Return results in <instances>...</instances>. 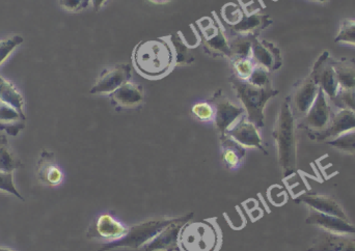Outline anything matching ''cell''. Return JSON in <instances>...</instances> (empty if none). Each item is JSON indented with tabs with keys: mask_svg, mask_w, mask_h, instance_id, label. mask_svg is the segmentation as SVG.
<instances>
[{
	"mask_svg": "<svg viewBox=\"0 0 355 251\" xmlns=\"http://www.w3.org/2000/svg\"><path fill=\"white\" fill-rule=\"evenodd\" d=\"M132 62L135 70L148 79L166 76L175 67V54L168 40L143 41L135 48Z\"/></svg>",
	"mask_w": 355,
	"mask_h": 251,
	"instance_id": "obj_1",
	"label": "cell"
},
{
	"mask_svg": "<svg viewBox=\"0 0 355 251\" xmlns=\"http://www.w3.org/2000/svg\"><path fill=\"white\" fill-rule=\"evenodd\" d=\"M272 135L282 173L284 177H290L297 171V139L295 116L292 112L289 98L283 102L279 108Z\"/></svg>",
	"mask_w": 355,
	"mask_h": 251,
	"instance_id": "obj_2",
	"label": "cell"
},
{
	"mask_svg": "<svg viewBox=\"0 0 355 251\" xmlns=\"http://www.w3.org/2000/svg\"><path fill=\"white\" fill-rule=\"evenodd\" d=\"M229 80L236 96L243 105L248 120L259 129L264 127L265 106L269 100L279 95V89H273V87H257L250 81L238 78L236 75L230 76Z\"/></svg>",
	"mask_w": 355,
	"mask_h": 251,
	"instance_id": "obj_3",
	"label": "cell"
},
{
	"mask_svg": "<svg viewBox=\"0 0 355 251\" xmlns=\"http://www.w3.org/2000/svg\"><path fill=\"white\" fill-rule=\"evenodd\" d=\"M220 242V230L214 220L189 221L180 232V251H217Z\"/></svg>",
	"mask_w": 355,
	"mask_h": 251,
	"instance_id": "obj_4",
	"label": "cell"
},
{
	"mask_svg": "<svg viewBox=\"0 0 355 251\" xmlns=\"http://www.w3.org/2000/svg\"><path fill=\"white\" fill-rule=\"evenodd\" d=\"M177 217H164V218L149 219L144 223H137L129 227L124 237L116 241L105 243L98 251H108L118 248H128V250H139L151 241L162 230L176 220Z\"/></svg>",
	"mask_w": 355,
	"mask_h": 251,
	"instance_id": "obj_5",
	"label": "cell"
},
{
	"mask_svg": "<svg viewBox=\"0 0 355 251\" xmlns=\"http://www.w3.org/2000/svg\"><path fill=\"white\" fill-rule=\"evenodd\" d=\"M320 89H323L327 98L335 101L340 92L339 83L333 66V58L329 51H324L313 66L312 72L309 75Z\"/></svg>",
	"mask_w": 355,
	"mask_h": 251,
	"instance_id": "obj_6",
	"label": "cell"
},
{
	"mask_svg": "<svg viewBox=\"0 0 355 251\" xmlns=\"http://www.w3.org/2000/svg\"><path fill=\"white\" fill-rule=\"evenodd\" d=\"M211 103L215 108V128L220 136L225 135L245 114L243 107L230 101L220 89L214 94Z\"/></svg>",
	"mask_w": 355,
	"mask_h": 251,
	"instance_id": "obj_7",
	"label": "cell"
},
{
	"mask_svg": "<svg viewBox=\"0 0 355 251\" xmlns=\"http://www.w3.org/2000/svg\"><path fill=\"white\" fill-rule=\"evenodd\" d=\"M129 227L110 213L99 215L89 225L87 232L89 239L104 241L105 243L116 241L126 235Z\"/></svg>",
	"mask_w": 355,
	"mask_h": 251,
	"instance_id": "obj_8",
	"label": "cell"
},
{
	"mask_svg": "<svg viewBox=\"0 0 355 251\" xmlns=\"http://www.w3.org/2000/svg\"><path fill=\"white\" fill-rule=\"evenodd\" d=\"M194 213L177 217L151 241L143 246L144 251H180L179 235L182 227L193 218Z\"/></svg>",
	"mask_w": 355,
	"mask_h": 251,
	"instance_id": "obj_9",
	"label": "cell"
},
{
	"mask_svg": "<svg viewBox=\"0 0 355 251\" xmlns=\"http://www.w3.org/2000/svg\"><path fill=\"white\" fill-rule=\"evenodd\" d=\"M198 24L207 49L210 50L212 53L231 58L230 43L218 20L213 21L210 17H205L198 21Z\"/></svg>",
	"mask_w": 355,
	"mask_h": 251,
	"instance_id": "obj_10",
	"label": "cell"
},
{
	"mask_svg": "<svg viewBox=\"0 0 355 251\" xmlns=\"http://www.w3.org/2000/svg\"><path fill=\"white\" fill-rule=\"evenodd\" d=\"M131 68L129 64H116L105 69L92 87L89 93L93 95H112L121 85L130 80Z\"/></svg>",
	"mask_w": 355,
	"mask_h": 251,
	"instance_id": "obj_11",
	"label": "cell"
},
{
	"mask_svg": "<svg viewBox=\"0 0 355 251\" xmlns=\"http://www.w3.org/2000/svg\"><path fill=\"white\" fill-rule=\"evenodd\" d=\"M352 130H355V112L348 108H341L338 114H334L325 129L319 132H309V136L316 141H329Z\"/></svg>",
	"mask_w": 355,
	"mask_h": 251,
	"instance_id": "obj_12",
	"label": "cell"
},
{
	"mask_svg": "<svg viewBox=\"0 0 355 251\" xmlns=\"http://www.w3.org/2000/svg\"><path fill=\"white\" fill-rule=\"evenodd\" d=\"M250 58L256 62L257 66L266 69L268 72L279 70L283 64L281 49L271 42L266 40H259L254 37L252 45Z\"/></svg>",
	"mask_w": 355,
	"mask_h": 251,
	"instance_id": "obj_13",
	"label": "cell"
},
{
	"mask_svg": "<svg viewBox=\"0 0 355 251\" xmlns=\"http://www.w3.org/2000/svg\"><path fill=\"white\" fill-rule=\"evenodd\" d=\"M333 112L327 101V96L319 87L318 95L308 114L304 116V125L309 132H319L327 127L333 118Z\"/></svg>",
	"mask_w": 355,
	"mask_h": 251,
	"instance_id": "obj_14",
	"label": "cell"
},
{
	"mask_svg": "<svg viewBox=\"0 0 355 251\" xmlns=\"http://www.w3.org/2000/svg\"><path fill=\"white\" fill-rule=\"evenodd\" d=\"M319 87L312 78L306 77L298 83L292 98H289L294 116L304 118L314 104L318 95Z\"/></svg>",
	"mask_w": 355,
	"mask_h": 251,
	"instance_id": "obj_15",
	"label": "cell"
},
{
	"mask_svg": "<svg viewBox=\"0 0 355 251\" xmlns=\"http://www.w3.org/2000/svg\"><path fill=\"white\" fill-rule=\"evenodd\" d=\"M306 223L322 229L327 233L355 236V225L352 221L333 215L323 214L312 210L306 218Z\"/></svg>",
	"mask_w": 355,
	"mask_h": 251,
	"instance_id": "obj_16",
	"label": "cell"
},
{
	"mask_svg": "<svg viewBox=\"0 0 355 251\" xmlns=\"http://www.w3.org/2000/svg\"><path fill=\"white\" fill-rule=\"evenodd\" d=\"M225 134L231 136L234 140L245 148H258L266 154L259 128L250 123L246 116H242Z\"/></svg>",
	"mask_w": 355,
	"mask_h": 251,
	"instance_id": "obj_17",
	"label": "cell"
},
{
	"mask_svg": "<svg viewBox=\"0 0 355 251\" xmlns=\"http://www.w3.org/2000/svg\"><path fill=\"white\" fill-rule=\"evenodd\" d=\"M296 202L306 205L309 208L316 212L333 215V216L349 220L341 205L331 196L316 193L302 194L296 200Z\"/></svg>",
	"mask_w": 355,
	"mask_h": 251,
	"instance_id": "obj_18",
	"label": "cell"
},
{
	"mask_svg": "<svg viewBox=\"0 0 355 251\" xmlns=\"http://www.w3.org/2000/svg\"><path fill=\"white\" fill-rule=\"evenodd\" d=\"M37 177L41 183L49 186L60 185L64 173L55 161L54 153L43 150L37 163Z\"/></svg>",
	"mask_w": 355,
	"mask_h": 251,
	"instance_id": "obj_19",
	"label": "cell"
},
{
	"mask_svg": "<svg viewBox=\"0 0 355 251\" xmlns=\"http://www.w3.org/2000/svg\"><path fill=\"white\" fill-rule=\"evenodd\" d=\"M308 251H355V238L323 232Z\"/></svg>",
	"mask_w": 355,
	"mask_h": 251,
	"instance_id": "obj_20",
	"label": "cell"
},
{
	"mask_svg": "<svg viewBox=\"0 0 355 251\" xmlns=\"http://www.w3.org/2000/svg\"><path fill=\"white\" fill-rule=\"evenodd\" d=\"M272 23V19L268 15L252 14L244 12L237 24L227 26V31L236 35H254L258 37L260 31L268 27Z\"/></svg>",
	"mask_w": 355,
	"mask_h": 251,
	"instance_id": "obj_21",
	"label": "cell"
},
{
	"mask_svg": "<svg viewBox=\"0 0 355 251\" xmlns=\"http://www.w3.org/2000/svg\"><path fill=\"white\" fill-rule=\"evenodd\" d=\"M221 160L227 168L236 171L245 160L246 150L231 136H220Z\"/></svg>",
	"mask_w": 355,
	"mask_h": 251,
	"instance_id": "obj_22",
	"label": "cell"
},
{
	"mask_svg": "<svg viewBox=\"0 0 355 251\" xmlns=\"http://www.w3.org/2000/svg\"><path fill=\"white\" fill-rule=\"evenodd\" d=\"M112 101L123 108H135L144 101L143 89L132 81H127L112 94Z\"/></svg>",
	"mask_w": 355,
	"mask_h": 251,
	"instance_id": "obj_23",
	"label": "cell"
},
{
	"mask_svg": "<svg viewBox=\"0 0 355 251\" xmlns=\"http://www.w3.org/2000/svg\"><path fill=\"white\" fill-rule=\"evenodd\" d=\"M334 69L337 75L340 91H355V62L354 60L342 58L333 60Z\"/></svg>",
	"mask_w": 355,
	"mask_h": 251,
	"instance_id": "obj_24",
	"label": "cell"
},
{
	"mask_svg": "<svg viewBox=\"0 0 355 251\" xmlns=\"http://www.w3.org/2000/svg\"><path fill=\"white\" fill-rule=\"evenodd\" d=\"M0 101L16 108L20 114H24V99L10 81L0 75ZM25 116V114H24Z\"/></svg>",
	"mask_w": 355,
	"mask_h": 251,
	"instance_id": "obj_25",
	"label": "cell"
},
{
	"mask_svg": "<svg viewBox=\"0 0 355 251\" xmlns=\"http://www.w3.org/2000/svg\"><path fill=\"white\" fill-rule=\"evenodd\" d=\"M23 166L24 164L10 148L6 136H0V171L12 173Z\"/></svg>",
	"mask_w": 355,
	"mask_h": 251,
	"instance_id": "obj_26",
	"label": "cell"
},
{
	"mask_svg": "<svg viewBox=\"0 0 355 251\" xmlns=\"http://www.w3.org/2000/svg\"><path fill=\"white\" fill-rule=\"evenodd\" d=\"M171 44L175 54V66H189L194 62L193 55L190 53V48L184 43L183 39L179 33L171 35Z\"/></svg>",
	"mask_w": 355,
	"mask_h": 251,
	"instance_id": "obj_27",
	"label": "cell"
},
{
	"mask_svg": "<svg viewBox=\"0 0 355 251\" xmlns=\"http://www.w3.org/2000/svg\"><path fill=\"white\" fill-rule=\"evenodd\" d=\"M231 60L234 70H235L236 76L242 79V80H248L257 66L254 60L252 58H233Z\"/></svg>",
	"mask_w": 355,
	"mask_h": 251,
	"instance_id": "obj_28",
	"label": "cell"
},
{
	"mask_svg": "<svg viewBox=\"0 0 355 251\" xmlns=\"http://www.w3.org/2000/svg\"><path fill=\"white\" fill-rule=\"evenodd\" d=\"M327 144L341 150V152L348 153L354 155L355 157V130L347 132L335 139L329 140Z\"/></svg>",
	"mask_w": 355,
	"mask_h": 251,
	"instance_id": "obj_29",
	"label": "cell"
},
{
	"mask_svg": "<svg viewBox=\"0 0 355 251\" xmlns=\"http://www.w3.org/2000/svg\"><path fill=\"white\" fill-rule=\"evenodd\" d=\"M335 43H345L355 46V20L344 19L339 33L336 35Z\"/></svg>",
	"mask_w": 355,
	"mask_h": 251,
	"instance_id": "obj_30",
	"label": "cell"
},
{
	"mask_svg": "<svg viewBox=\"0 0 355 251\" xmlns=\"http://www.w3.org/2000/svg\"><path fill=\"white\" fill-rule=\"evenodd\" d=\"M194 118L202 123L214 122L215 108L209 102H198L191 108Z\"/></svg>",
	"mask_w": 355,
	"mask_h": 251,
	"instance_id": "obj_31",
	"label": "cell"
},
{
	"mask_svg": "<svg viewBox=\"0 0 355 251\" xmlns=\"http://www.w3.org/2000/svg\"><path fill=\"white\" fill-rule=\"evenodd\" d=\"M24 42L22 35H15L0 41V64L10 56L18 46Z\"/></svg>",
	"mask_w": 355,
	"mask_h": 251,
	"instance_id": "obj_32",
	"label": "cell"
},
{
	"mask_svg": "<svg viewBox=\"0 0 355 251\" xmlns=\"http://www.w3.org/2000/svg\"><path fill=\"white\" fill-rule=\"evenodd\" d=\"M26 121V116L20 114L16 108L0 101V123L19 122Z\"/></svg>",
	"mask_w": 355,
	"mask_h": 251,
	"instance_id": "obj_33",
	"label": "cell"
},
{
	"mask_svg": "<svg viewBox=\"0 0 355 251\" xmlns=\"http://www.w3.org/2000/svg\"><path fill=\"white\" fill-rule=\"evenodd\" d=\"M248 81H250L252 85H257V87H272L268 71L260 66H256L254 72L250 75V79Z\"/></svg>",
	"mask_w": 355,
	"mask_h": 251,
	"instance_id": "obj_34",
	"label": "cell"
},
{
	"mask_svg": "<svg viewBox=\"0 0 355 251\" xmlns=\"http://www.w3.org/2000/svg\"><path fill=\"white\" fill-rule=\"evenodd\" d=\"M0 191L8 192L12 196H16L20 200H24L20 192L17 190L12 180V173H3L0 171Z\"/></svg>",
	"mask_w": 355,
	"mask_h": 251,
	"instance_id": "obj_35",
	"label": "cell"
},
{
	"mask_svg": "<svg viewBox=\"0 0 355 251\" xmlns=\"http://www.w3.org/2000/svg\"><path fill=\"white\" fill-rule=\"evenodd\" d=\"M334 103L355 112V91H340Z\"/></svg>",
	"mask_w": 355,
	"mask_h": 251,
	"instance_id": "obj_36",
	"label": "cell"
},
{
	"mask_svg": "<svg viewBox=\"0 0 355 251\" xmlns=\"http://www.w3.org/2000/svg\"><path fill=\"white\" fill-rule=\"evenodd\" d=\"M91 3V0H60V6L71 12H80Z\"/></svg>",
	"mask_w": 355,
	"mask_h": 251,
	"instance_id": "obj_37",
	"label": "cell"
},
{
	"mask_svg": "<svg viewBox=\"0 0 355 251\" xmlns=\"http://www.w3.org/2000/svg\"><path fill=\"white\" fill-rule=\"evenodd\" d=\"M25 128V121L12 123H0V130L8 135L17 136Z\"/></svg>",
	"mask_w": 355,
	"mask_h": 251,
	"instance_id": "obj_38",
	"label": "cell"
},
{
	"mask_svg": "<svg viewBox=\"0 0 355 251\" xmlns=\"http://www.w3.org/2000/svg\"><path fill=\"white\" fill-rule=\"evenodd\" d=\"M108 0H91L92 4H93L94 10L98 12L103 8L104 4L107 2Z\"/></svg>",
	"mask_w": 355,
	"mask_h": 251,
	"instance_id": "obj_39",
	"label": "cell"
},
{
	"mask_svg": "<svg viewBox=\"0 0 355 251\" xmlns=\"http://www.w3.org/2000/svg\"><path fill=\"white\" fill-rule=\"evenodd\" d=\"M151 2H154V3L157 4H164L168 3V2L172 1V0H150Z\"/></svg>",
	"mask_w": 355,
	"mask_h": 251,
	"instance_id": "obj_40",
	"label": "cell"
},
{
	"mask_svg": "<svg viewBox=\"0 0 355 251\" xmlns=\"http://www.w3.org/2000/svg\"><path fill=\"white\" fill-rule=\"evenodd\" d=\"M0 251H14V250H10V248H2V246H0Z\"/></svg>",
	"mask_w": 355,
	"mask_h": 251,
	"instance_id": "obj_41",
	"label": "cell"
},
{
	"mask_svg": "<svg viewBox=\"0 0 355 251\" xmlns=\"http://www.w3.org/2000/svg\"><path fill=\"white\" fill-rule=\"evenodd\" d=\"M321 1H322V2H323V1H327V0H321Z\"/></svg>",
	"mask_w": 355,
	"mask_h": 251,
	"instance_id": "obj_42",
	"label": "cell"
},
{
	"mask_svg": "<svg viewBox=\"0 0 355 251\" xmlns=\"http://www.w3.org/2000/svg\"><path fill=\"white\" fill-rule=\"evenodd\" d=\"M318 1H321V0H318Z\"/></svg>",
	"mask_w": 355,
	"mask_h": 251,
	"instance_id": "obj_43",
	"label": "cell"
}]
</instances>
